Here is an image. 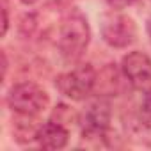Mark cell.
Here are the masks:
<instances>
[{
    "label": "cell",
    "mask_w": 151,
    "mask_h": 151,
    "mask_svg": "<svg viewBox=\"0 0 151 151\" xmlns=\"http://www.w3.org/2000/svg\"><path fill=\"white\" fill-rule=\"evenodd\" d=\"M91 41V29L87 18L80 11L69 13L59 30L57 50L64 62L75 64L82 59Z\"/></svg>",
    "instance_id": "obj_1"
},
{
    "label": "cell",
    "mask_w": 151,
    "mask_h": 151,
    "mask_svg": "<svg viewBox=\"0 0 151 151\" xmlns=\"http://www.w3.org/2000/svg\"><path fill=\"white\" fill-rule=\"evenodd\" d=\"M50 103L48 93L34 82H20L7 94L9 109L20 117H36Z\"/></svg>",
    "instance_id": "obj_2"
},
{
    "label": "cell",
    "mask_w": 151,
    "mask_h": 151,
    "mask_svg": "<svg viewBox=\"0 0 151 151\" xmlns=\"http://www.w3.org/2000/svg\"><path fill=\"white\" fill-rule=\"evenodd\" d=\"M96 82H98L96 69L91 64H78L71 71L59 75L55 80V87L60 91V94H64L73 101H84L94 93Z\"/></svg>",
    "instance_id": "obj_3"
},
{
    "label": "cell",
    "mask_w": 151,
    "mask_h": 151,
    "mask_svg": "<svg viewBox=\"0 0 151 151\" xmlns=\"http://www.w3.org/2000/svg\"><path fill=\"white\" fill-rule=\"evenodd\" d=\"M100 32L103 41L112 48H128L137 37L135 22L121 13H107L101 16Z\"/></svg>",
    "instance_id": "obj_4"
},
{
    "label": "cell",
    "mask_w": 151,
    "mask_h": 151,
    "mask_svg": "<svg viewBox=\"0 0 151 151\" xmlns=\"http://www.w3.org/2000/svg\"><path fill=\"white\" fill-rule=\"evenodd\" d=\"M110 103L105 98L93 100L80 114L82 137L84 139H105L110 126Z\"/></svg>",
    "instance_id": "obj_5"
},
{
    "label": "cell",
    "mask_w": 151,
    "mask_h": 151,
    "mask_svg": "<svg viewBox=\"0 0 151 151\" xmlns=\"http://www.w3.org/2000/svg\"><path fill=\"white\" fill-rule=\"evenodd\" d=\"M121 71L128 84L139 93H151V57L144 52H130L121 60Z\"/></svg>",
    "instance_id": "obj_6"
},
{
    "label": "cell",
    "mask_w": 151,
    "mask_h": 151,
    "mask_svg": "<svg viewBox=\"0 0 151 151\" xmlns=\"http://www.w3.org/2000/svg\"><path fill=\"white\" fill-rule=\"evenodd\" d=\"M69 132L59 123V121H48L39 126L36 142L43 149H62L68 146Z\"/></svg>",
    "instance_id": "obj_7"
},
{
    "label": "cell",
    "mask_w": 151,
    "mask_h": 151,
    "mask_svg": "<svg viewBox=\"0 0 151 151\" xmlns=\"http://www.w3.org/2000/svg\"><path fill=\"white\" fill-rule=\"evenodd\" d=\"M4 6H2V36L7 34L9 30V11H7V2L6 0H2Z\"/></svg>",
    "instance_id": "obj_8"
},
{
    "label": "cell",
    "mask_w": 151,
    "mask_h": 151,
    "mask_svg": "<svg viewBox=\"0 0 151 151\" xmlns=\"http://www.w3.org/2000/svg\"><path fill=\"white\" fill-rule=\"evenodd\" d=\"M105 2H107L112 9H124V7L132 6L135 0H105Z\"/></svg>",
    "instance_id": "obj_9"
},
{
    "label": "cell",
    "mask_w": 151,
    "mask_h": 151,
    "mask_svg": "<svg viewBox=\"0 0 151 151\" xmlns=\"http://www.w3.org/2000/svg\"><path fill=\"white\" fill-rule=\"evenodd\" d=\"M142 114L151 119V93H146V98L142 101Z\"/></svg>",
    "instance_id": "obj_10"
},
{
    "label": "cell",
    "mask_w": 151,
    "mask_h": 151,
    "mask_svg": "<svg viewBox=\"0 0 151 151\" xmlns=\"http://www.w3.org/2000/svg\"><path fill=\"white\" fill-rule=\"evenodd\" d=\"M6 73H7V57L2 52V77H6Z\"/></svg>",
    "instance_id": "obj_11"
},
{
    "label": "cell",
    "mask_w": 151,
    "mask_h": 151,
    "mask_svg": "<svg viewBox=\"0 0 151 151\" xmlns=\"http://www.w3.org/2000/svg\"><path fill=\"white\" fill-rule=\"evenodd\" d=\"M22 2H23V4H29V6H30V4H34V2H36V0H22Z\"/></svg>",
    "instance_id": "obj_12"
}]
</instances>
